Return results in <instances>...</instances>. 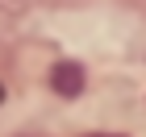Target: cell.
I'll return each mask as SVG.
<instances>
[{
    "mask_svg": "<svg viewBox=\"0 0 146 137\" xmlns=\"http://www.w3.org/2000/svg\"><path fill=\"white\" fill-rule=\"evenodd\" d=\"M0 100H4V87H0Z\"/></svg>",
    "mask_w": 146,
    "mask_h": 137,
    "instance_id": "obj_3",
    "label": "cell"
},
{
    "mask_svg": "<svg viewBox=\"0 0 146 137\" xmlns=\"http://www.w3.org/2000/svg\"><path fill=\"white\" fill-rule=\"evenodd\" d=\"M84 137H121V133H84Z\"/></svg>",
    "mask_w": 146,
    "mask_h": 137,
    "instance_id": "obj_2",
    "label": "cell"
},
{
    "mask_svg": "<svg viewBox=\"0 0 146 137\" xmlns=\"http://www.w3.org/2000/svg\"><path fill=\"white\" fill-rule=\"evenodd\" d=\"M50 87H54L58 96L75 100L79 91H84V67H79L75 58H63V62H54V71H50Z\"/></svg>",
    "mask_w": 146,
    "mask_h": 137,
    "instance_id": "obj_1",
    "label": "cell"
}]
</instances>
